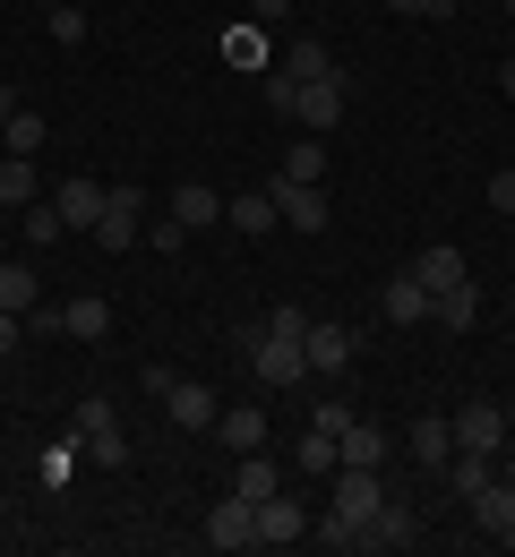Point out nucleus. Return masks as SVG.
I'll list each match as a JSON object with an SVG mask.
<instances>
[{
  "mask_svg": "<svg viewBox=\"0 0 515 557\" xmlns=\"http://www.w3.org/2000/svg\"><path fill=\"white\" fill-rule=\"evenodd\" d=\"M413 541H421V515H413L404 497H387L378 515H361V523H353V557H378V549H413Z\"/></svg>",
  "mask_w": 515,
  "mask_h": 557,
  "instance_id": "1",
  "label": "nucleus"
},
{
  "mask_svg": "<svg viewBox=\"0 0 515 557\" xmlns=\"http://www.w3.org/2000/svg\"><path fill=\"white\" fill-rule=\"evenodd\" d=\"M249 369H258V386H301V377H309V351H301L293 335H267V326H258V335H249Z\"/></svg>",
  "mask_w": 515,
  "mask_h": 557,
  "instance_id": "2",
  "label": "nucleus"
},
{
  "mask_svg": "<svg viewBox=\"0 0 515 557\" xmlns=\"http://www.w3.org/2000/svg\"><path fill=\"white\" fill-rule=\"evenodd\" d=\"M267 198H275V214H284L293 232H327V189H318V181H284V172H275Z\"/></svg>",
  "mask_w": 515,
  "mask_h": 557,
  "instance_id": "3",
  "label": "nucleus"
},
{
  "mask_svg": "<svg viewBox=\"0 0 515 557\" xmlns=\"http://www.w3.org/2000/svg\"><path fill=\"white\" fill-rule=\"evenodd\" d=\"M293 121H301V129H309V138H327V129L344 121V70L309 77V86H301V103H293Z\"/></svg>",
  "mask_w": 515,
  "mask_h": 557,
  "instance_id": "4",
  "label": "nucleus"
},
{
  "mask_svg": "<svg viewBox=\"0 0 515 557\" xmlns=\"http://www.w3.org/2000/svg\"><path fill=\"white\" fill-rule=\"evenodd\" d=\"M77 446H86L95 463H121V455H130V437H121V420H112L103 395H86V404H77Z\"/></svg>",
  "mask_w": 515,
  "mask_h": 557,
  "instance_id": "5",
  "label": "nucleus"
},
{
  "mask_svg": "<svg viewBox=\"0 0 515 557\" xmlns=\"http://www.w3.org/2000/svg\"><path fill=\"white\" fill-rule=\"evenodd\" d=\"M293 541H309V506H301L293 488H275L258 506V549H293Z\"/></svg>",
  "mask_w": 515,
  "mask_h": 557,
  "instance_id": "6",
  "label": "nucleus"
},
{
  "mask_svg": "<svg viewBox=\"0 0 515 557\" xmlns=\"http://www.w3.org/2000/svg\"><path fill=\"white\" fill-rule=\"evenodd\" d=\"M147 198H138V189H130V181H121V189H112V198H103V214H95V240H103V249H130V240H138V232H147Z\"/></svg>",
  "mask_w": 515,
  "mask_h": 557,
  "instance_id": "7",
  "label": "nucleus"
},
{
  "mask_svg": "<svg viewBox=\"0 0 515 557\" xmlns=\"http://www.w3.org/2000/svg\"><path fill=\"white\" fill-rule=\"evenodd\" d=\"M155 404L172 412V429H216V412H223L198 377H163V395H155Z\"/></svg>",
  "mask_w": 515,
  "mask_h": 557,
  "instance_id": "8",
  "label": "nucleus"
},
{
  "mask_svg": "<svg viewBox=\"0 0 515 557\" xmlns=\"http://www.w3.org/2000/svg\"><path fill=\"white\" fill-rule=\"evenodd\" d=\"M455 420V446H473V455H499L507 446V412L499 404H464V412H446Z\"/></svg>",
  "mask_w": 515,
  "mask_h": 557,
  "instance_id": "9",
  "label": "nucleus"
},
{
  "mask_svg": "<svg viewBox=\"0 0 515 557\" xmlns=\"http://www.w3.org/2000/svg\"><path fill=\"white\" fill-rule=\"evenodd\" d=\"M404 446H413V463H421V472H446V463H455V420H446V412H421Z\"/></svg>",
  "mask_w": 515,
  "mask_h": 557,
  "instance_id": "10",
  "label": "nucleus"
},
{
  "mask_svg": "<svg viewBox=\"0 0 515 557\" xmlns=\"http://www.w3.org/2000/svg\"><path fill=\"white\" fill-rule=\"evenodd\" d=\"M404 275L421 283L430 300H439V292H455V283H473V275H464V249H446V240H430V249H421V258H413Z\"/></svg>",
  "mask_w": 515,
  "mask_h": 557,
  "instance_id": "11",
  "label": "nucleus"
},
{
  "mask_svg": "<svg viewBox=\"0 0 515 557\" xmlns=\"http://www.w3.org/2000/svg\"><path fill=\"white\" fill-rule=\"evenodd\" d=\"M207 549H258V506L223 497L216 515H207Z\"/></svg>",
  "mask_w": 515,
  "mask_h": 557,
  "instance_id": "12",
  "label": "nucleus"
},
{
  "mask_svg": "<svg viewBox=\"0 0 515 557\" xmlns=\"http://www.w3.org/2000/svg\"><path fill=\"white\" fill-rule=\"evenodd\" d=\"M353 344H361V335H353V326H327V318H309V335H301V351H309L318 377H335V369L353 360Z\"/></svg>",
  "mask_w": 515,
  "mask_h": 557,
  "instance_id": "13",
  "label": "nucleus"
},
{
  "mask_svg": "<svg viewBox=\"0 0 515 557\" xmlns=\"http://www.w3.org/2000/svg\"><path fill=\"white\" fill-rule=\"evenodd\" d=\"M103 198H112L103 181H61V189H52V207H61V223H70V232H95Z\"/></svg>",
  "mask_w": 515,
  "mask_h": 557,
  "instance_id": "14",
  "label": "nucleus"
},
{
  "mask_svg": "<svg viewBox=\"0 0 515 557\" xmlns=\"http://www.w3.org/2000/svg\"><path fill=\"white\" fill-rule=\"evenodd\" d=\"M172 223H181V232H207V223H223V198L207 181H181V189H172Z\"/></svg>",
  "mask_w": 515,
  "mask_h": 557,
  "instance_id": "15",
  "label": "nucleus"
},
{
  "mask_svg": "<svg viewBox=\"0 0 515 557\" xmlns=\"http://www.w3.org/2000/svg\"><path fill=\"white\" fill-rule=\"evenodd\" d=\"M464 506H473V523H481V532L499 541V532L515 523V481H481L473 497H464Z\"/></svg>",
  "mask_w": 515,
  "mask_h": 557,
  "instance_id": "16",
  "label": "nucleus"
},
{
  "mask_svg": "<svg viewBox=\"0 0 515 557\" xmlns=\"http://www.w3.org/2000/svg\"><path fill=\"white\" fill-rule=\"evenodd\" d=\"M61 335H70V344H103V335H112V309H103L95 292H77L70 309H61Z\"/></svg>",
  "mask_w": 515,
  "mask_h": 557,
  "instance_id": "17",
  "label": "nucleus"
},
{
  "mask_svg": "<svg viewBox=\"0 0 515 557\" xmlns=\"http://www.w3.org/2000/svg\"><path fill=\"white\" fill-rule=\"evenodd\" d=\"M275 488H284V472L267 463V446H258V455H241V472H232V497H241V506H267Z\"/></svg>",
  "mask_w": 515,
  "mask_h": 557,
  "instance_id": "18",
  "label": "nucleus"
},
{
  "mask_svg": "<svg viewBox=\"0 0 515 557\" xmlns=\"http://www.w3.org/2000/svg\"><path fill=\"white\" fill-rule=\"evenodd\" d=\"M223 223H241L249 240H267L284 214H275V198H267V189H249V198H223Z\"/></svg>",
  "mask_w": 515,
  "mask_h": 557,
  "instance_id": "19",
  "label": "nucleus"
},
{
  "mask_svg": "<svg viewBox=\"0 0 515 557\" xmlns=\"http://www.w3.org/2000/svg\"><path fill=\"white\" fill-rule=\"evenodd\" d=\"M335 455H344V463H369V472H378V463H387V429H378V420H353V429L335 437Z\"/></svg>",
  "mask_w": 515,
  "mask_h": 557,
  "instance_id": "20",
  "label": "nucleus"
},
{
  "mask_svg": "<svg viewBox=\"0 0 515 557\" xmlns=\"http://www.w3.org/2000/svg\"><path fill=\"white\" fill-rule=\"evenodd\" d=\"M0 309H17V318H26V309H44V275L9 258V267H0Z\"/></svg>",
  "mask_w": 515,
  "mask_h": 557,
  "instance_id": "21",
  "label": "nucleus"
},
{
  "mask_svg": "<svg viewBox=\"0 0 515 557\" xmlns=\"http://www.w3.org/2000/svg\"><path fill=\"white\" fill-rule=\"evenodd\" d=\"M216 437L232 455H258V446H267V412H216Z\"/></svg>",
  "mask_w": 515,
  "mask_h": 557,
  "instance_id": "22",
  "label": "nucleus"
},
{
  "mask_svg": "<svg viewBox=\"0 0 515 557\" xmlns=\"http://www.w3.org/2000/svg\"><path fill=\"white\" fill-rule=\"evenodd\" d=\"M430 318H439V326H455V335H464V326L481 318V283H455V292H439V300H430Z\"/></svg>",
  "mask_w": 515,
  "mask_h": 557,
  "instance_id": "23",
  "label": "nucleus"
},
{
  "mask_svg": "<svg viewBox=\"0 0 515 557\" xmlns=\"http://www.w3.org/2000/svg\"><path fill=\"white\" fill-rule=\"evenodd\" d=\"M223 61H241V70H275V52H267V26H232V35H223Z\"/></svg>",
  "mask_w": 515,
  "mask_h": 557,
  "instance_id": "24",
  "label": "nucleus"
},
{
  "mask_svg": "<svg viewBox=\"0 0 515 557\" xmlns=\"http://www.w3.org/2000/svg\"><path fill=\"white\" fill-rule=\"evenodd\" d=\"M335 463H344V455H335V429H318V420H309V437H301V481H327Z\"/></svg>",
  "mask_w": 515,
  "mask_h": 557,
  "instance_id": "25",
  "label": "nucleus"
},
{
  "mask_svg": "<svg viewBox=\"0 0 515 557\" xmlns=\"http://www.w3.org/2000/svg\"><path fill=\"white\" fill-rule=\"evenodd\" d=\"M0 207H35V154H0Z\"/></svg>",
  "mask_w": 515,
  "mask_h": 557,
  "instance_id": "26",
  "label": "nucleus"
},
{
  "mask_svg": "<svg viewBox=\"0 0 515 557\" xmlns=\"http://www.w3.org/2000/svg\"><path fill=\"white\" fill-rule=\"evenodd\" d=\"M387 318H395V326H421V318H430V292H421L413 275H395L387 283Z\"/></svg>",
  "mask_w": 515,
  "mask_h": 557,
  "instance_id": "27",
  "label": "nucleus"
},
{
  "mask_svg": "<svg viewBox=\"0 0 515 557\" xmlns=\"http://www.w3.org/2000/svg\"><path fill=\"white\" fill-rule=\"evenodd\" d=\"M44 138H52V129H44V112H26V103H17V112H9V129H0L9 154H44Z\"/></svg>",
  "mask_w": 515,
  "mask_h": 557,
  "instance_id": "28",
  "label": "nucleus"
},
{
  "mask_svg": "<svg viewBox=\"0 0 515 557\" xmlns=\"http://www.w3.org/2000/svg\"><path fill=\"white\" fill-rule=\"evenodd\" d=\"M284 181H327V138H293V154H284Z\"/></svg>",
  "mask_w": 515,
  "mask_h": 557,
  "instance_id": "29",
  "label": "nucleus"
},
{
  "mask_svg": "<svg viewBox=\"0 0 515 557\" xmlns=\"http://www.w3.org/2000/svg\"><path fill=\"white\" fill-rule=\"evenodd\" d=\"M44 17H52V44H86V9L77 0H52Z\"/></svg>",
  "mask_w": 515,
  "mask_h": 557,
  "instance_id": "30",
  "label": "nucleus"
},
{
  "mask_svg": "<svg viewBox=\"0 0 515 557\" xmlns=\"http://www.w3.org/2000/svg\"><path fill=\"white\" fill-rule=\"evenodd\" d=\"M284 70H293L301 86H309V77H327L335 61H327V44H293V52H284Z\"/></svg>",
  "mask_w": 515,
  "mask_h": 557,
  "instance_id": "31",
  "label": "nucleus"
},
{
  "mask_svg": "<svg viewBox=\"0 0 515 557\" xmlns=\"http://www.w3.org/2000/svg\"><path fill=\"white\" fill-rule=\"evenodd\" d=\"M267 103H275V112H284V121H293V103H301V77L284 70V61H275V70H267Z\"/></svg>",
  "mask_w": 515,
  "mask_h": 557,
  "instance_id": "32",
  "label": "nucleus"
},
{
  "mask_svg": "<svg viewBox=\"0 0 515 557\" xmlns=\"http://www.w3.org/2000/svg\"><path fill=\"white\" fill-rule=\"evenodd\" d=\"M61 232H70V223H61L52 198H44V207H26V240H61Z\"/></svg>",
  "mask_w": 515,
  "mask_h": 557,
  "instance_id": "33",
  "label": "nucleus"
},
{
  "mask_svg": "<svg viewBox=\"0 0 515 557\" xmlns=\"http://www.w3.org/2000/svg\"><path fill=\"white\" fill-rule=\"evenodd\" d=\"M77 455H86V446H44V488H61L77 472Z\"/></svg>",
  "mask_w": 515,
  "mask_h": 557,
  "instance_id": "34",
  "label": "nucleus"
},
{
  "mask_svg": "<svg viewBox=\"0 0 515 557\" xmlns=\"http://www.w3.org/2000/svg\"><path fill=\"white\" fill-rule=\"evenodd\" d=\"M267 335H293V344H301V335H309V309H293V300L267 309Z\"/></svg>",
  "mask_w": 515,
  "mask_h": 557,
  "instance_id": "35",
  "label": "nucleus"
},
{
  "mask_svg": "<svg viewBox=\"0 0 515 557\" xmlns=\"http://www.w3.org/2000/svg\"><path fill=\"white\" fill-rule=\"evenodd\" d=\"M17 344H26V318H17V309H0V360H9Z\"/></svg>",
  "mask_w": 515,
  "mask_h": 557,
  "instance_id": "36",
  "label": "nucleus"
},
{
  "mask_svg": "<svg viewBox=\"0 0 515 557\" xmlns=\"http://www.w3.org/2000/svg\"><path fill=\"white\" fill-rule=\"evenodd\" d=\"M490 207H499V214H515V163L499 172V181H490Z\"/></svg>",
  "mask_w": 515,
  "mask_h": 557,
  "instance_id": "37",
  "label": "nucleus"
},
{
  "mask_svg": "<svg viewBox=\"0 0 515 557\" xmlns=\"http://www.w3.org/2000/svg\"><path fill=\"white\" fill-rule=\"evenodd\" d=\"M395 17H446V0H387Z\"/></svg>",
  "mask_w": 515,
  "mask_h": 557,
  "instance_id": "38",
  "label": "nucleus"
},
{
  "mask_svg": "<svg viewBox=\"0 0 515 557\" xmlns=\"http://www.w3.org/2000/svg\"><path fill=\"white\" fill-rule=\"evenodd\" d=\"M284 9H293V0H258V26H275V17H284Z\"/></svg>",
  "mask_w": 515,
  "mask_h": 557,
  "instance_id": "39",
  "label": "nucleus"
},
{
  "mask_svg": "<svg viewBox=\"0 0 515 557\" xmlns=\"http://www.w3.org/2000/svg\"><path fill=\"white\" fill-rule=\"evenodd\" d=\"M499 481H515V437H507V446H499Z\"/></svg>",
  "mask_w": 515,
  "mask_h": 557,
  "instance_id": "40",
  "label": "nucleus"
},
{
  "mask_svg": "<svg viewBox=\"0 0 515 557\" xmlns=\"http://www.w3.org/2000/svg\"><path fill=\"white\" fill-rule=\"evenodd\" d=\"M9 112H17V95H9V86H0V129H9Z\"/></svg>",
  "mask_w": 515,
  "mask_h": 557,
  "instance_id": "41",
  "label": "nucleus"
},
{
  "mask_svg": "<svg viewBox=\"0 0 515 557\" xmlns=\"http://www.w3.org/2000/svg\"><path fill=\"white\" fill-rule=\"evenodd\" d=\"M499 86H507V95H515V61H507V70H499Z\"/></svg>",
  "mask_w": 515,
  "mask_h": 557,
  "instance_id": "42",
  "label": "nucleus"
},
{
  "mask_svg": "<svg viewBox=\"0 0 515 557\" xmlns=\"http://www.w3.org/2000/svg\"><path fill=\"white\" fill-rule=\"evenodd\" d=\"M507 17H515V0H507Z\"/></svg>",
  "mask_w": 515,
  "mask_h": 557,
  "instance_id": "43",
  "label": "nucleus"
},
{
  "mask_svg": "<svg viewBox=\"0 0 515 557\" xmlns=\"http://www.w3.org/2000/svg\"><path fill=\"white\" fill-rule=\"evenodd\" d=\"M446 9H455V0H446Z\"/></svg>",
  "mask_w": 515,
  "mask_h": 557,
  "instance_id": "44",
  "label": "nucleus"
},
{
  "mask_svg": "<svg viewBox=\"0 0 515 557\" xmlns=\"http://www.w3.org/2000/svg\"><path fill=\"white\" fill-rule=\"evenodd\" d=\"M44 9H52V0H44Z\"/></svg>",
  "mask_w": 515,
  "mask_h": 557,
  "instance_id": "45",
  "label": "nucleus"
}]
</instances>
